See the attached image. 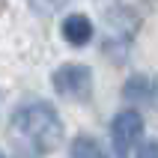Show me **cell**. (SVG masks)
<instances>
[{
    "label": "cell",
    "instance_id": "6da1fadb",
    "mask_svg": "<svg viewBox=\"0 0 158 158\" xmlns=\"http://www.w3.org/2000/svg\"><path fill=\"white\" fill-rule=\"evenodd\" d=\"M12 134L24 149L48 155L63 143V119L48 102H27L12 116Z\"/></svg>",
    "mask_w": 158,
    "mask_h": 158
},
{
    "label": "cell",
    "instance_id": "7a4b0ae2",
    "mask_svg": "<svg viewBox=\"0 0 158 158\" xmlns=\"http://www.w3.org/2000/svg\"><path fill=\"white\" fill-rule=\"evenodd\" d=\"M54 89L69 102H87L93 96V72L81 63H66L51 75Z\"/></svg>",
    "mask_w": 158,
    "mask_h": 158
},
{
    "label": "cell",
    "instance_id": "3957f363",
    "mask_svg": "<svg viewBox=\"0 0 158 158\" xmlns=\"http://www.w3.org/2000/svg\"><path fill=\"white\" fill-rule=\"evenodd\" d=\"M143 134V116L137 110H123L116 114L114 125H110V149L116 158H125V152L131 149V143Z\"/></svg>",
    "mask_w": 158,
    "mask_h": 158
},
{
    "label": "cell",
    "instance_id": "277c9868",
    "mask_svg": "<svg viewBox=\"0 0 158 158\" xmlns=\"http://www.w3.org/2000/svg\"><path fill=\"white\" fill-rule=\"evenodd\" d=\"M63 39L69 45H87L93 39V21L87 15H81V12H72V15L63 18Z\"/></svg>",
    "mask_w": 158,
    "mask_h": 158
},
{
    "label": "cell",
    "instance_id": "5b68a950",
    "mask_svg": "<svg viewBox=\"0 0 158 158\" xmlns=\"http://www.w3.org/2000/svg\"><path fill=\"white\" fill-rule=\"evenodd\" d=\"M72 158H105V152H102V146H98L93 137H78V140L72 143Z\"/></svg>",
    "mask_w": 158,
    "mask_h": 158
},
{
    "label": "cell",
    "instance_id": "8992f818",
    "mask_svg": "<svg viewBox=\"0 0 158 158\" xmlns=\"http://www.w3.org/2000/svg\"><path fill=\"white\" fill-rule=\"evenodd\" d=\"M123 93H125L128 98H146V96L152 93V84L143 78V75H134V78L123 87Z\"/></svg>",
    "mask_w": 158,
    "mask_h": 158
},
{
    "label": "cell",
    "instance_id": "52a82bcc",
    "mask_svg": "<svg viewBox=\"0 0 158 158\" xmlns=\"http://www.w3.org/2000/svg\"><path fill=\"white\" fill-rule=\"evenodd\" d=\"M134 158H158V140L140 143V149H137V155H134Z\"/></svg>",
    "mask_w": 158,
    "mask_h": 158
},
{
    "label": "cell",
    "instance_id": "ba28073f",
    "mask_svg": "<svg viewBox=\"0 0 158 158\" xmlns=\"http://www.w3.org/2000/svg\"><path fill=\"white\" fill-rule=\"evenodd\" d=\"M0 158H3V155H0Z\"/></svg>",
    "mask_w": 158,
    "mask_h": 158
}]
</instances>
